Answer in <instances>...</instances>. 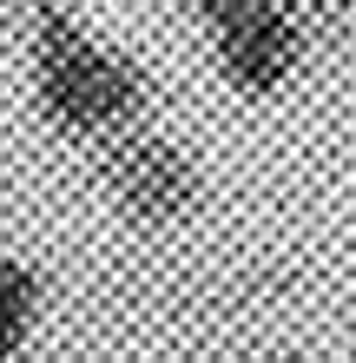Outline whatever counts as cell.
Masks as SVG:
<instances>
[{
    "instance_id": "3957f363",
    "label": "cell",
    "mask_w": 356,
    "mask_h": 363,
    "mask_svg": "<svg viewBox=\"0 0 356 363\" xmlns=\"http://www.w3.org/2000/svg\"><path fill=\"white\" fill-rule=\"evenodd\" d=\"M304 40L310 33L297 20V0H258L251 13L224 20V27L212 33V47H218L224 79H231L238 93L264 99V93H277L284 79L304 67Z\"/></svg>"
},
{
    "instance_id": "6da1fadb",
    "label": "cell",
    "mask_w": 356,
    "mask_h": 363,
    "mask_svg": "<svg viewBox=\"0 0 356 363\" xmlns=\"http://www.w3.org/2000/svg\"><path fill=\"white\" fill-rule=\"evenodd\" d=\"M33 93L59 133L119 139L145 106V73L73 20L67 0H33Z\"/></svg>"
},
{
    "instance_id": "52a82bcc",
    "label": "cell",
    "mask_w": 356,
    "mask_h": 363,
    "mask_svg": "<svg viewBox=\"0 0 356 363\" xmlns=\"http://www.w3.org/2000/svg\"><path fill=\"white\" fill-rule=\"evenodd\" d=\"M264 363H310L304 350H277V357H264Z\"/></svg>"
},
{
    "instance_id": "5b68a950",
    "label": "cell",
    "mask_w": 356,
    "mask_h": 363,
    "mask_svg": "<svg viewBox=\"0 0 356 363\" xmlns=\"http://www.w3.org/2000/svg\"><path fill=\"white\" fill-rule=\"evenodd\" d=\"M350 13H356V0H297V20H304V33H337Z\"/></svg>"
},
{
    "instance_id": "7a4b0ae2",
    "label": "cell",
    "mask_w": 356,
    "mask_h": 363,
    "mask_svg": "<svg viewBox=\"0 0 356 363\" xmlns=\"http://www.w3.org/2000/svg\"><path fill=\"white\" fill-rule=\"evenodd\" d=\"M106 191L139 225H178L198 205V165L159 133H119L106 145Z\"/></svg>"
},
{
    "instance_id": "8992f818",
    "label": "cell",
    "mask_w": 356,
    "mask_h": 363,
    "mask_svg": "<svg viewBox=\"0 0 356 363\" xmlns=\"http://www.w3.org/2000/svg\"><path fill=\"white\" fill-rule=\"evenodd\" d=\"M185 7H192L198 20H205V27H224V20H238V13H251V7H258V0H185Z\"/></svg>"
},
{
    "instance_id": "277c9868",
    "label": "cell",
    "mask_w": 356,
    "mask_h": 363,
    "mask_svg": "<svg viewBox=\"0 0 356 363\" xmlns=\"http://www.w3.org/2000/svg\"><path fill=\"white\" fill-rule=\"evenodd\" d=\"M33 317H40V277L33 264H20L0 251V363H20L33 337Z\"/></svg>"
}]
</instances>
